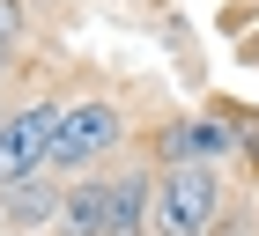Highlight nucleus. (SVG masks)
Here are the masks:
<instances>
[{"instance_id": "obj_1", "label": "nucleus", "mask_w": 259, "mask_h": 236, "mask_svg": "<svg viewBox=\"0 0 259 236\" xmlns=\"http://www.w3.org/2000/svg\"><path fill=\"white\" fill-rule=\"evenodd\" d=\"M148 221H156V236H207V221H215V170L207 162L163 170L156 199H148Z\"/></svg>"}, {"instance_id": "obj_2", "label": "nucleus", "mask_w": 259, "mask_h": 236, "mask_svg": "<svg viewBox=\"0 0 259 236\" xmlns=\"http://www.w3.org/2000/svg\"><path fill=\"white\" fill-rule=\"evenodd\" d=\"M60 103H30L0 126V185H30V177L52 162V133H60Z\"/></svg>"}, {"instance_id": "obj_3", "label": "nucleus", "mask_w": 259, "mask_h": 236, "mask_svg": "<svg viewBox=\"0 0 259 236\" xmlns=\"http://www.w3.org/2000/svg\"><path fill=\"white\" fill-rule=\"evenodd\" d=\"M111 140H119V111H111V103H74V111L60 118V133H52V170L97 162Z\"/></svg>"}, {"instance_id": "obj_4", "label": "nucleus", "mask_w": 259, "mask_h": 236, "mask_svg": "<svg viewBox=\"0 0 259 236\" xmlns=\"http://www.w3.org/2000/svg\"><path fill=\"white\" fill-rule=\"evenodd\" d=\"M60 236H111V177H104V185H74V192H67Z\"/></svg>"}, {"instance_id": "obj_5", "label": "nucleus", "mask_w": 259, "mask_h": 236, "mask_svg": "<svg viewBox=\"0 0 259 236\" xmlns=\"http://www.w3.org/2000/svg\"><path fill=\"white\" fill-rule=\"evenodd\" d=\"M148 199H156V185H148V177H111V236H141Z\"/></svg>"}, {"instance_id": "obj_6", "label": "nucleus", "mask_w": 259, "mask_h": 236, "mask_svg": "<svg viewBox=\"0 0 259 236\" xmlns=\"http://www.w3.org/2000/svg\"><path fill=\"white\" fill-rule=\"evenodd\" d=\"M215 148H222V133H207V126H178V133H170V155H215Z\"/></svg>"}, {"instance_id": "obj_7", "label": "nucleus", "mask_w": 259, "mask_h": 236, "mask_svg": "<svg viewBox=\"0 0 259 236\" xmlns=\"http://www.w3.org/2000/svg\"><path fill=\"white\" fill-rule=\"evenodd\" d=\"M15 37H22V8L0 0V67H8V52H15Z\"/></svg>"}, {"instance_id": "obj_8", "label": "nucleus", "mask_w": 259, "mask_h": 236, "mask_svg": "<svg viewBox=\"0 0 259 236\" xmlns=\"http://www.w3.org/2000/svg\"><path fill=\"white\" fill-rule=\"evenodd\" d=\"M8 192H15V214H22V221H37L45 207H52V199H45V192H30V185H8Z\"/></svg>"}, {"instance_id": "obj_9", "label": "nucleus", "mask_w": 259, "mask_h": 236, "mask_svg": "<svg viewBox=\"0 0 259 236\" xmlns=\"http://www.w3.org/2000/svg\"><path fill=\"white\" fill-rule=\"evenodd\" d=\"M244 59H259V30H252V44H244Z\"/></svg>"}, {"instance_id": "obj_10", "label": "nucleus", "mask_w": 259, "mask_h": 236, "mask_svg": "<svg viewBox=\"0 0 259 236\" xmlns=\"http://www.w3.org/2000/svg\"><path fill=\"white\" fill-rule=\"evenodd\" d=\"M0 126H8V118H0Z\"/></svg>"}]
</instances>
